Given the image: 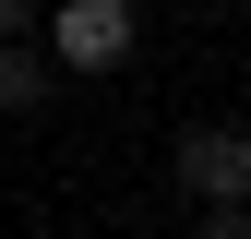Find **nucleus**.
<instances>
[{
	"label": "nucleus",
	"mask_w": 251,
	"mask_h": 239,
	"mask_svg": "<svg viewBox=\"0 0 251 239\" xmlns=\"http://www.w3.org/2000/svg\"><path fill=\"white\" fill-rule=\"evenodd\" d=\"M239 239H251V227H239Z\"/></svg>",
	"instance_id": "39448f33"
},
{
	"label": "nucleus",
	"mask_w": 251,
	"mask_h": 239,
	"mask_svg": "<svg viewBox=\"0 0 251 239\" xmlns=\"http://www.w3.org/2000/svg\"><path fill=\"white\" fill-rule=\"evenodd\" d=\"M179 191H192V203H239V215H251V132H239V120L179 132Z\"/></svg>",
	"instance_id": "f03ea898"
},
{
	"label": "nucleus",
	"mask_w": 251,
	"mask_h": 239,
	"mask_svg": "<svg viewBox=\"0 0 251 239\" xmlns=\"http://www.w3.org/2000/svg\"><path fill=\"white\" fill-rule=\"evenodd\" d=\"M48 72H60V60H36L24 36H0V108H12V120L36 108V96H48Z\"/></svg>",
	"instance_id": "7ed1b4c3"
},
{
	"label": "nucleus",
	"mask_w": 251,
	"mask_h": 239,
	"mask_svg": "<svg viewBox=\"0 0 251 239\" xmlns=\"http://www.w3.org/2000/svg\"><path fill=\"white\" fill-rule=\"evenodd\" d=\"M48 24V0H0V36H36Z\"/></svg>",
	"instance_id": "20e7f679"
},
{
	"label": "nucleus",
	"mask_w": 251,
	"mask_h": 239,
	"mask_svg": "<svg viewBox=\"0 0 251 239\" xmlns=\"http://www.w3.org/2000/svg\"><path fill=\"white\" fill-rule=\"evenodd\" d=\"M132 36H144L132 0H60V12H48V60H60V72H120Z\"/></svg>",
	"instance_id": "f257e3e1"
}]
</instances>
